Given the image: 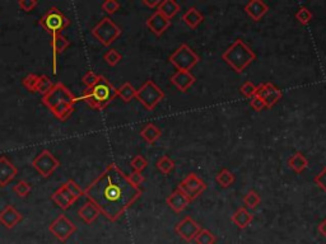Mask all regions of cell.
Instances as JSON below:
<instances>
[{"mask_svg": "<svg viewBox=\"0 0 326 244\" xmlns=\"http://www.w3.org/2000/svg\"><path fill=\"white\" fill-rule=\"evenodd\" d=\"M42 102L45 103L46 107H49V110H53L56 106L60 104H70L74 106L77 103V98L73 96L72 92L63 84V83H56L54 85V88L51 89L47 94H45L42 97Z\"/></svg>", "mask_w": 326, "mask_h": 244, "instance_id": "obj_8", "label": "cell"}, {"mask_svg": "<svg viewBox=\"0 0 326 244\" xmlns=\"http://www.w3.org/2000/svg\"><path fill=\"white\" fill-rule=\"evenodd\" d=\"M222 59H223L237 74H241L252 61H255L256 54H255L242 40L238 39L223 52Z\"/></svg>", "mask_w": 326, "mask_h": 244, "instance_id": "obj_3", "label": "cell"}, {"mask_svg": "<svg viewBox=\"0 0 326 244\" xmlns=\"http://www.w3.org/2000/svg\"><path fill=\"white\" fill-rule=\"evenodd\" d=\"M53 115L55 116L59 120L64 121L67 120L73 112H74V106H70V104H60V106H56L55 108L51 110Z\"/></svg>", "mask_w": 326, "mask_h": 244, "instance_id": "obj_31", "label": "cell"}, {"mask_svg": "<svg viewBox=\"0 0 326 244\" xmlns=\"http://www.w3.org/2000/svg\"><path fill=\"white\" fill-rule=\"evenodd\" d=\"M135 94H136V89L134 88L133 85L130 84L129 82L124 83V84L117 89V97H120V98H121L124 102H126V103L131 101L133 98H135Z\"/></svg>", "mask_w": 326, "mask_h": 244, "instance_id": "obj_29", "label": "cell"}, {"mask_svg": "<svg viewBox=\"0 0 326 244\" xmlns=\"http://www.w3.org/2000/svg\"><path fill=\"white\" fill-rule=\"evenodd\" d=\"M39 82V75L36 74H28L27 77L23 79V85L25 88L30 92H36V85Z\"/></svg>", "mask_w": 326, "mask_h": 244, "instance_id": "obj_38", "label": "cell"}, {"mask_svg": "<svg viewBox=\"0 0 326 244\" xmlns=\"http://www.w3.org/2000/svg\"><path fill=\"white\" fill-rule=\"evenodd\" d=\"M255 96L260 97L265 103L266 108H271L276 102L279 101L283 97L282 91L279 88H276L273 83H263L256 87V94Z\"/></svg>", "mask_w": 326, "mask_h": 244, "instance_id": "obj_13", "label": "cell"}, {"mask_svg": "<svg viewBox=\"0 0 326 244\" xmlns=\"http://www.w3.org/2000/svg\"><path fill=\"white\" fill-rule=\"evenodd\" d=\"M216 181H217V183L219 184V186H222V187H224V188H227V187L232 186V184L235 183L236 177H235V174H233V173L231 172L230 169H227V168H223V169H222L221 172H219L218 174H217Z\"/></svg>", "mask_w": 326, "mask_h": 244, "instance_id": "obj_28", "label": "cell"}, {"mask_svg": "<svg viewBox=\"0 0 326 244\" xmlns=\"http://www.w3.org/2000/svg\"><path fill=\"white\" fill-rule=\"evenodd\" d=\"M37 0H20L18 2V6H20V8L22 9L23 12H31L34 11L35 8L37 7Z\"/></svg>", "mask_w": 326, "mask_h": 244, "instance_id": "obj_45", "label": "cell"}, {"mask_svg": "<svg viewBox=\"0 0 326 244\" xmlns=\"http://www.w3.org/2000/svg\"><path fill=\"white\" fill-rule=\"evenodd\" d=\"M116 97L117 89L105 77L100 75L98 82L92 88L84 89L82 96L77 98V102L83 99V101L87 102L89 107L94 108V110H103Z\"/></svg>", "mask_w": 326, "mask_h": 244, "instance_id": "obj_2", "label": "cell"}, {"mask_svg": "<svg viewBox=\"0 0 326 244\" xmlns=\"http://www.w3.org/2000/svg\"><path fill=\"white\" fill-rule=\"evenodd\" d=\"M216 240L217 236L212 231L208 230V229H202L200 233L197 235V238H195L197 244H214Z\"/></svg>", "mask_w": 326, "mask_h": 244, "instance_id": "obj_34", "label": "cell"}, {"mask_svg": "<svg viewBox=\"0 0 326 244\" xmlns=\"http://www.w3.org/2000/svg\"><path fill=\"white\" fill-rule=\"evenodd\" d=\"M145 25L146 27L149 28V30L154 33L155 36L160 37L163 33L166 32V31L170 28V26H171V20H169V18H166L162 13L155 11L154 13L148 18Z\"/></svg>", "mask_w": 326, "mask_h": 244, "instance_id": "obj_14", "label": "cell"}, {"mask_svg": "<svg viewBox=\"0 0 326 244\" xmlns=\"http://www.w3.org/2000/svg\"><path fill=\"white\" fill-rule=\"evenodd\" d=\"M92 35L96 37L103 46H110L121 35V28L111 20L110 17H105L94 26Z\"/></svg>", "mask_w": 326, "mask_h": 244, "instance_id": "obj_7", "label": "cell"}, {"mask_svg": "<svg viewBox=\"0 0 326 244\" xmlns=\"http://www.w3.org/2000/svg\"><path fill=\"white\" fill-rule=\"evenodd\" d=\"M127 178H129V181L131 182L135 187L140 186V184L144 182V179H145L143 174H141V172H135V170H134L133 173H130L129 176H127Z\"/></svg>", "mask_w": 326, "mask_h": 244, "instance_id": "obj_47", "label": "cell"}, {"mask_svg": "<svg viewBox=\"0 0 326 244\" xmlns=\"http://www.w3.org/2000/svg\"><path fill=\"white\" fill-rule=\"evenodd\" d=\"M200 230H202V226L191 216H185L175 226V231H176L177 235H180L186 241L195 240Z\"/></svg>", "mask_w": 326, "mask_h": 244, "instance_id": "obj_12", "label": "cell"}, {"mask_svg": "<svg viewBox=\"0 0 326 244\" xmlns=\"http://www.w3.org/2000/svg\"><path fill=\"white\" fill-rule=\"evenodd\" d=\"M171 83L176 87L180 92H188L189 88H191L195 83V77L190 72H181L177 70L171 77Z\"/></svg>", "mask_w": 326, "mask_h": 244, "instance_id": "obj_17", "label": "cell"}, {"mask_svg": "<svg viewBox=\"0 0 326 244\" xmlns=\"http://www.w3.org/2000/svg\"><path fill=\"white\" fill-rule=\"evenodd\" d=\"M98 78H100V75H97L96 73L88 72L83 75L82 82H83V84L86 85V88H92V87L98 82Z\"/></svg>", "mask_w": 326, "mask_h": 244, "instance_id": "obj_43", "label": "cell"}, {"mask_svg": "<svg viewBox=\"0 0 326 244\" xmlns=\"http://www.w3.org/2000/svg\"><path fill=\"white\" fill-rule=\"evenodd\" d=\"M130 164H131V167H133V169L135 170V172H141V170L148 165V160H146L143 155H135L133 159H131Z\"/></svg>", "mask_w": 326, "mask_h": 244, "instance_id": "obj_40", "label": "cell"}, {"mask_svg": "<svg viewBox=\"0 0 326 244\" xmlns=\"http://www.w3.org/2000/svg\"><path fill=\"white\" fill-rule=\"evenodd\" d=\"M296 18L301 25H308L311 22V20L313 18V14L311 13V11L306 8V7H301V8L297 11Z\"/></svg>", "mask_w": 326, "mask_h": 244, "instance_id": "obj_36", "label": "cell"}, {"mask_svg": "<svg viewBox=\"0 0 326 244\" xmlns=\"http://www.w3.org/2000/svg\"><path fill=\"white\" fill-rule=\"evenodd\" d=\"M169 61L181 72H190L194 66L197 65L200 61L199 55L194 51L189 45L183 44L169 58Z\"/></svg>", "mask_w": 326, "mask_h": 244, "instance_id": "obj_5", "label": "cell"}, {"mask_svg": "<svg viewBox=\"0 0 326 244\" xmlns=\"http://www.w3.org/2000/svg\"><path fill=\"white\" fill-rule=\"evenodd\" d=\"M160 135H162V132H160V130L154 124H148L140 131V136L148 144H154L159 139Z\"/></svg>", "mask_w": 326, "mask_h": 244, "instance_id": "obj_27", "label": "cell"}, {"mask_svg": "<svg viewBox=\"0 0 326 244\" xmlns=\"http://www.w3.org/2000/svg\"><path fill=\"white\" fill-rule=\"evenodd\" d=\"M39 23L47 33L55 36V35H61V32L70 25V21L56 7H53L47 11Z\"/></svg>", "mask_w": 326, "mask_h": 244, "instance_id": "obj_6", "label": "cell"}, {"mask_svg": "<svg viewBox=\"0 0 326 244\" xmlns=\"http://www.w3.org/2000/svg\"><path fill=\"white\" fill-rule=\"evenodd\" d=\"M317 230H318V233L321 234V235H323L326 238V217L322 220V221L320 222V224H318Z\"/></svg>", "mask_w": 326, "mask_h": 244, "instance_id": "obj_48", "label": "cell"}, {"mask_svg": "<svg viewBox=\"0 0 326 244\" xmlns=\"http://www.w3.org/2000/svg\"><path fill=\"white\" fill-rule=\"evenodd\" d=\"M177 189H180L189 200L194 201L207 189V183L197 176V173H189V176L179 184Z\"/></svg>", "mask_w": 326, "mask_h": 244, "instance_id": "obj_9", "label": "cell"}, {"mask_svg": "<svg viewBox=\"0 0 326 244\" xmlns=\"http://www.w3.org/2000/svg\"><path fill=\"white\" fill-rule=\"evenodd\" d=\"M313 181H315V183L317 184V186L322 189L323 192L326 193V165H325V168H323V169L318 173L317 176L313 178Z\"/></svg>", "mask_w": 326, "mask_h": 244, "instance_id": "obj_44", "label": "cell"}, {"mask_svg": "<svg viewBox=\"0 0 326 244\" xmlns=\"http://www.w3.org/2000/svg\"><path fill=\"white\" fill-rule=\"evenodd\" d=\"M183 21L188 27H190L191 30H195V28H198L202 25V22L204 21V17H203V14L195 7H191V8H189L184 13Z\"/></svg>", "mask_w": 326, "mask_h": 244, "instance_id": "obj_24", "label": "cell"}, {"mask_svg": "<svg viewBox=\"0 0 326 244\" xmlns=\"http://www.w3.org/2000/svg\"><path fill=\"white\" fill-rule=\"evenodd\" d=\"M260 202H261V197H260L259 193H257L256 191H254V189H250L249 192L243 196V203H245L246 208L257 207V205H259Z\"/></svg>", "mask_w": 326, "mask_h": 244, "instance_id": "obj_33", "label": "cell"}, {"mask_svg": "<svg viewBox=\"0 0 326 244\" xmlns=\"http://www.w3.org/2000/svg\"><path fill=\"white\" fill-rule=\"evenodd\" d=\"M166 202L175 212H181L185 210L186 206H188L191 201L181 192L180 189H176L175 192H172L171 195L166 198Z\"/></svg>", "mask_w": 326, "mask_h": 244, "instance_id": "obj_21", "label": "cell"}, {"mask_svg": "<svg viewBox=\"0 0 326 244\" xmlns=\"http://www.w3.org/2000/svg\"><path fill=\"white\" fill-rule=\"evenodd\" d=\"M50 45L51 49H53V73L54 75H56L58 74V64H56L58 55L65 51L70 44L63 35H55V36H51Z\"/></svg>", "mask_w": 326, "mask_h": 244, "instance_id": "obj_18", "label": "cell"}, {"mask_svg": "<svg viewBox=\"0 0 326 244\" xmlns=\"http://www.w3.org/2000/svg\"><path fill=\"white\" fill-rule=\"evenodd\" d=\"M121 59H122L121 54L115 49L108 50L105 55H103V60H105L110 66H116L117 64L121 61Z\"/></svg>", "mask_w": 326, "mask_h": 244, "instance_id": "obj_35", "label": "cell"}, {"mask_svg": "<svg viewBox=\"0 0 326 244\" xmlns=\"http://www.w3.org/2000/svg\"><path fill=\"white\" fill-rule=\"evenodd\" d=\"M49 230L60 241H67L77 231V226L65 215L61 214L51 222Z\"/></svg>", "mask_w": 326, "mask_h": 244, "instance_id": "obj_11", "label": "cell"}, {"mask_svg": "<svg viewBox=\"0 0 326 244\" xmlns=\"http://www.w3.org/2000/svg\"><path fill=\"white\" fill-rule=\"evenodd\" d=\"M159 0H155V2H149V0H143V4L144 6H146L148 7V8H154V7H157L158 8V6H159Z\"/></svg>", "mask_w": 326, "mask_h": 244, "instance_id": "obj_49", "label": "cell"}, {"mask_svg": "<svg viewBox=\"0 0 326 244\" xmlns=\"http://www.w3.org/2000/svg\"><path fill=\"white\" fill-rule=\"evenodd\" d=\"M64 186L67 187V189L69 191L70 193H72L73 196L75 197V200H78L79 197H82V196L84 195V191L82 188H80L79 186H78L77 183H75L74 181H68L67 183L64 184Z\"/></svg>", "mask_w": 326, "mask_h": 244, "instance_id": "obj_41", "label": "cell"}, {"mask_svg": "<svg viewBox=\"0 0 326 244\" xmlns=\"http://www.w3.org/2000/svg\"><path fill=\"white\" fill-rule=\"evenodd\" d=\"M141 193L143 191L134 186L126 174L113 163L107 165L84 189V195L88 200L111 221H116L140 197Z\"/></svg>", "mask_w": 326, "mask_h": 244, "instance_id": "obj_1", "label": "cell"}, {"mask_svg": "<svg viewBox=\"0 0 326 244\" xmlns=\"http://www.w3.org/2000/svg\"><path fill=\"white\" fill-rule=\"evenodd\" d=\"M180 4L177 3V2H175V0H163V2L159 3V6H158L157 11L159 12V13H162L166 18L172 20V18L180 12Z\"/></svg>", "mask_w": 326, "mask_h": 244, "instance_id": "obj_25", "label": "cell"}, {"mask_svg": "<svg viewBox=\"0 0 326 244\" xmlns=\"http://www.w3.org/2000/svg\"><path fill=\"white\" fill-rule=\"evenodd\" d=\"M17 167L6 158L0 156V187H6L7 184L13 181L14 177L17 176Z\"/></svg>", "mask_w": 326, "mask_h": 244, "instance_id": "obj_15", "label": "cell"}, {"mask_svg": "<svg viewBox=\"0 0 326 244\" xmlns=\"http://www.w3.org/2000/svg\"><path fill=\"white\" fill-rule=\"evenodd\" d=\"M269 7L264 3L263 0H251L245 6V12L249 14V17L251 20H254L255 22L260 21L268 13Z\"/></svg>", "mask_w": 326, "mask_h": 244, "instance_id": "obj_19", "label": "cell"}, {"mask_svg": "<svg viewBox=\"0 0 326 244\" xmlns=\"http://www.w3.org/2000/svg\"><path fill=\"white\" fill-rule=\"evenodd\" d=\"M32 165H34L35 169L41 174L42 177L47 178L50 177L54 172L59 168L60 163L56 159L55 156L50 153L49 150H42L39 155L36 156L32 162Z\"/></svg>", "mask_w": 326, "mask_h": 244, "instance_id": "obj_10", "label": "cell"}, {"mask_svg": "<svg viewBox=\"0 0 326 244\" xmlns=\"http://www.w3.org/2000/svg\"><path fill=\"white\" fill-rule=\"evenodd\" d=\"M51 200H53L54 202L59 206V207L63 208V210H67V208H69L70 206H72V203H74L75 201H77L75 200L74 196H73L72 193L68 191L67 187L65 186H61L55 193H53V196H51Z\"/></svg>", "mask_w": 326, "mask_h": 244, "instance_id": "obj_20", "label": "cell"}, {"mask_svg": "<svg viewBox=\"0 0 326 244\" xmlns=\"http://www.w3.org/2000/svg\"><path fill=\"white\" fill-rule=\"evenodd\" d=\"M155 167H157V169L159 170L162 174H170V173L175 169V162L169 155H163L157 160Z\"/></svg>", "mask_w": 326, "mask_h": 244, "instance_id": "obj_30", "label": "cell"}, {"mask_svg": "<svg viewBox=\"0 0 326 244\" xmlns=\"http://www.w3.org/2000/svg\"><path fill=\"white\" fill-rule=\"evenodd\" d=\"M233 224L240 229H246L254 220V215L247 210L246 207H240L238 210H236L235 214L231 216Z\"/></svg>", "mask_w": 326, "mask_h": 244, "instance_id": "obj_22", "label": "cell"}, {"mask_svg": "<svg viewBox=\"0 0 326 244\" xmlns=\"http://www.w3.org/2000/svg\"><path fill=\"white\" fill-rule=\"evenodd\" d=\"M240 92L247 98H252L256 94V85L251 82H245L240 87Z\"/></svg>", "mask_w": 326, "mask_h": 244, "instance_id": "obj_39", "label": "cell"}, {"mask_svg": "<svg viewBox=\"0 0 326 244\" xmlns=\"http://www.w3.org/2000/svg\"><path fill=\"white\" fill-rule=\"evenodd\" d=\"M101 8H102L107 14H113L116 13V12L120 9V3L119 2H116V0H106V2H103L102 3Z\"/></svg>", "mask_w": 326, "mask_h": 244, "instance_id": "obj_42", "label": "cell"}, {"mask_svg": "<svg viewBox=\"0 0 326 244\" xmlns=\"http://www.w3.org/2000/svg\"><path fill=\"white\" fill-rule=\"evenodd\" d=\"M165 92L153 80H146L136 91L135 98L143 104L148 111H153L159 102L165 99Z\"/></svg>", "mask_w": 326, "mask_h": 244, "instance_id": "obj_4", "label": "cell"}, {"mask_svg": "<svg viewBox=\"0 0 326 244\" xmlns=\"http://www.w3.org/2000/svg\"><path fill=\"white\" fill-rule=\"evenodd\" d=\"M288 165H289V168H292L296 173H302L307 167H308V160H307V158L303 155V154L297 151V153H294L289 158V160H288Z\"/></svg>", "mask_w": 326, "mask_h": 244, "instance_id": "obj_26", "label": "cell"}, {"mask_svg": "<svg viewBox=\"0 0 326 244\" xmlns=\"http://www.w3.org/2000/svg\"><path fill=\"white\" fill-rule=\"evenodd\" d=\"M54 85L55 84L51 82V79L47 75H41V77H39V82L36 85V93H41L45 96L54 88Z\"/></svg>", "mask_w": 326, "mask_h": 244, "instance_id": "obj_32", "label": "cell"}, {"mask_svg": "<svg viewBox=\"0 0 326 244\" xmlns=\"http://www.w3.org/2000/svg\"><path fill=\"white\" fill-rule=\"evenodd\" d=\"M250 106H251V107L254 108V110L256 111V112H261V111L265 110V108H266V106H265V103H264L263 99L260 98V97H257V96L252 97L251 101H250Z\"/></svg>", "mask_w": 326, "mask_h": 244, "instance_id": "obj_46", "label": "cell"}, {"mask_svg": "<svg viewBox=\"0 0 326 244\" xmlns=\"http://www.w3.org/2000/svg\"><path fill=\"white\" fill-rule=\"evenodd\" d=\"M22 221V215L14 206L8 205L0 211V222L6 228L12 229Z\"/></svg>", "mask_w": 326, "mask_h": 244, "instance_id": "obj_16", "label": "cell"}, {"mask_svg": "<svg viewBox=\"0 0 326 244\" xmlns=\"http://www.w3.org/2000/svg\"><path fill=\"white\" fill-rule=\"evenodd\" d=\"M78 214H79V217L83 220L86 224H92L94 220H97V217L100 216L101 211L100 208L97 207L94 203H92L91 201H88V202L84 203V205L79 208Z\"/></svg>", "mask_w": 326, "mask_h": 244, "instance_id": "obj_23", "label": "cell"}, {"mask_svg": "<svg viewBox=\"0 0 326 244\" xmlns=\"http://www.w3.org/2000/svg\"><path fill=\"white\" fill-rule=\"evenodd\" d=\"M13 191L17 193L20 197H26L31 192V184L27 181H20L13 187Z\"/></svg>", "mask_w": 326, "mask_h": 244, "instance_id": "obj_37", "label": "cell"}]
</instances>
